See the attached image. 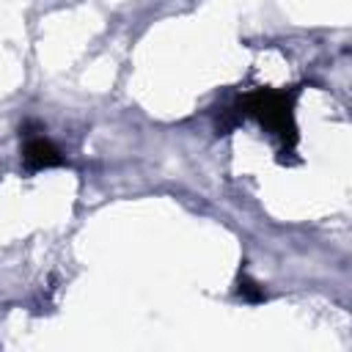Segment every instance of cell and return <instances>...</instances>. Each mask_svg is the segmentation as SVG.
I'll list each match as a JSON object with an SVG mask.
<instances>
[{
	"label": "cell",
	"mask_w": 352,
	"mask_h": 352,
	"mask_svg": "<svg viewBox=\"0 0 352 352\" xmlns=\"http://www.w3.org/2000/svg\"><path fill=\"white\" fill-rule=\"evenodd\" d=\"M245 113H250L264 129L278 135L289 148L297 143V126H294V94L258 88L242 99Z\"/></svg>",
	"instance_id": "6da1fadb"
},
{
	"label": "cell",
	"mask_w": 352,
	"mask_h": 352,
	"mask_svg": "<svg viewBox=\"0 0 352 352\" xmlns=\"http://www.w3.org/2000/svg\"><path fill=\"white\" fill-rule=\"evenodd\" d=\"M22 162L28 170H44V168H58L66 160L52 140H47L44 135H30L22 143Z\"/></svg>",
	"instance_id": "7a4b0ae2"
},
{
	"label": "cell",
	"mask_w": 352,
	"mask_h": 352,
	"mask_svg": "<svg viewBox=\"0 0 352 352\" xmlns=\"http://www.w3.org/2000/svg\"><path fill=\"white\" fill-rule=\"evenodd\" d=\"M236 286H239V289H236V292H239V297H242V300H248V302H261V300L267 297V294H264V289H261L253 278H248V275H239V283H236Z\"/></svg>",
	"instance_id": "3957f363"
}]
</instances>
